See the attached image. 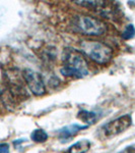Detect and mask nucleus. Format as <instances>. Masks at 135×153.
<instances>
[{"mask_svg":"<svg viewBox=\"0 0 135 153\" xmlns=\"http://www.w3.org/2000/svg\"><path fill=\"white\" fill-rule=\"evenodd\" d=\"M63 68L60 71L66 76L84 78L88 75V66L87 60L80 51L73 48H66L63 54Z\"/></svg>","mask_w":135,"mask_h":153,"instance_id":"f257e3e1","label":"nucleus"},{"mask_svg":"<svg viewBox=\"0 0 135 153\" xmlns=\"http://www.w3.org/2000/svg\"><path fill=\"white\" fill-rule=\"evenodd\" d=\"M70 27L76 33L87 36H101L104 35L107 31V26L102 21L85 14H77L73 16Z\"/></svg>","mask_w":135,"mask_h":153,"instance_id":"f03ea898","label":"nucleus"},{"mask_svg":"<svg viewBox=\"0 0 135 153\" xmlns=\"http://www.w3.org/2000/svg\"><path fill=\"white\" fill-rule=\"evenodd\" d=\"M80 52L99 65H106L112 58V48L100 41L83 40L79 44Z\"/></svg>","mask_w":135,"mask_h":153,"instance_id":"7ed1b4c3","label":"nucleus"},{"mask_svg":"<svg viewBox=\"0 0 135 153\" xmlns=\"http://www.w3.org/2000/svg\"><path fill=\"white\" fill-rule=\"evenodd\" d=\"M132 124V117L130 114H125L120 117L115 118L114 120L108 123L102 128L104 135L107 137H114L118 134H121L126 131Z\"/></svg>","mask_w":135,"mask_h":153,"instance_id":"20e7f679","label":"nucleus"},{"mask_svg":"<svg viewBox=\"0 0 135 153\" xmlns=\"http://www.w3.org/2000/svg\"><path fill=\"white\" fill-rule=\"evenodd\" d=\"M23 76L33 94L37 96L45 94L46 87L40 74L33 70H29V68H26L23 71Z\"/></svg>","mask_w":135,"mask_h":153,"instance_id":"39448f33","label":"nucleus"},{"mask_svg":"<svg viewBox=\"0 0 135 153\" xmlns=\"http://www.w3.org/2000/svg\"><path fill=\"white\" fill-rule=\"evenodd\" d=\"M88 126L84 125H78V124H72L70 126H66V127L63 128L62 130L59 131V139L61 140H68L70 138H72L74 135H76L78 132L82 130L87 129Z\"/></svg>","mask_w":135,"mask_h":153,"instance_id":"423d86ee","label":"nucleus"},{"mask_svg":"<svg viewBox=\"0 0 135 153\" xmlns=\"http://www.w3.org/2000/svg\"><path fill=\"white\" fill-rule=\"evenodd\" d=\"M90 142L88 140H80L68 148L67 153H85L90 150Z\"/></svg>","mask_w":135,"mask_h":153,"instance_id":"0eeeda50","label":"nucleus"},{"mask_svg":"<svg viewBox=\"0 0 135 153\" xmlns=\"http://www.w3.org/2000/svg\"><path fill=\"white\" fill-rule=\"evenodd\" d=\"M77 117L81 120L83 123L87 125H92L97 120V113L92 111H87V110H80L77 113Z\"/></svg>","mask_w":135,"mask_h":153,"instance_id":"6e6552de","label":"nucleus"},{"mask_svg":"<svg viewBox=\"0 0 135 153\" xmlns=\"http://www.w3.org/2000/svg\"><path fill=\"white\" fill-rule=\"evenodd\" d=\"M31 139L36 143H44L48 140V134L42 129H37L32 133Z\"/></svg>","mask_w":135,"mask_h":153,"instance_id":"1a4fd4ad","label":"nucleus"},{"mask_svg":"<svg viewBox=\"0 0 135 153\" xmlns=\"http://www.w3.org/2000/svg\"><path fill=\"white\" fill-rule=\"evenodd\" d=\"M135 36V28L133 25H128V26L125 28L124 32L122 33V37L125 40H129L132 39Z\"/></svg>","mask_w":135,"mask_h":153,"instance_id":"9d476101","label":"nucleus"},{"mask_svg":"<svg viewBox=\"0 0 135 153\" xmlns=\"http://www.w3.org/2000/svg\"><path fill=\"white\" fill-rule=\"evenodd\" d=\"M0 153H9V146L6 143H0Z\"/></svg>","mask_w":135,"mask_h":153,"instance_id":"9b49d317","label":"nucleus"}]
</instances>
